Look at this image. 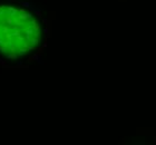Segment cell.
<instances>
[{"label":"cell","mask_w":156,"mask_h":145,"mask_svg":"<svg viewBox=\"0 0 156 145\" xmlns=\"http://www.w3.org/2000/svg\"><path fill=\"white\" fill-rule=\"evenodd\" d=\"M42 42L38 17L16 3H0V56L9 60L21 59Z\"/></svg>","instance_id":"6da1fadb"}]
</instances>
